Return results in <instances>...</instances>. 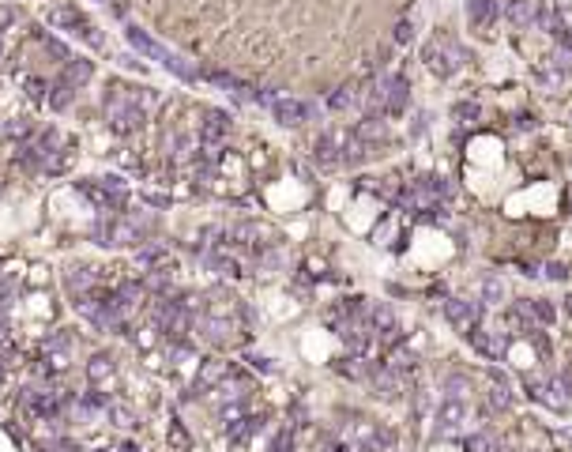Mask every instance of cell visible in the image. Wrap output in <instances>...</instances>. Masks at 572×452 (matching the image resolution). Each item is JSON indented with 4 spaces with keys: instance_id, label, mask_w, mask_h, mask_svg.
<instances>
[{
    "instance_id": "6da1fadb",
    "label": "cell",
    "mask_w": 572,
    "mask_h": 452,
    "mask_svg": "<svg viewBox=\"0 0 572 452\" xmlns=\"http://www.w3.org/2000/svg\"><path fill=\"white\" fill-rule=\"evenodd\" d=\"M125 34H128V42H132V49H140L143 57L159 61L162 68H170V72H173V76H177V79H196V68H192L189 61H181L177 53H173V49H166L162 42H154V38H151V34H147V31H140V26H128Z\"/></svg>"
},
{
    "instance_id": "7a4b0ae2",
    "label": "cell",
    "mask_w": 572,
    "mask_h": 452,
    "mask_svg": "<svg viewBox=\"0 0 572 452\" xmlns=\"http://www.w3.org/2000/svg\"><path fill=\"white\" fill-rule=\"evenodd\" d=\"M106 114H109V125H113V132H136V128L143 125V106L136 95H128V87H113V95L106 98Z\"/></svg>"
},
{
    "instance_id": "3957f363",
    "label": "cell",
    "mask_w": 572,
    "mask_h": 452,
    "mask_svg": "<svg viewBox=\"0 0 572 452\" xmlns=\"http://www.w3.org/2000/svg\"><path fill=\"white\" fill-rule=\"evenodd\" d=\"M267 109H271V117L283 128H298V125L312 121V114H317V109H312L309 102H301V98H275Z\"/></svg>"
},
{
    "instance_id": "277c9868",
    "label": "cell",
    "mask_w": 572,
    "mask_h": 452,
    "mask_svg": "<svg viewBox=\"0 0 572 452\" xmlns=\"http://www.w3.org/2000/svg\"><path fill=\"white\" fill-rule=\"evenodd\" d=\"M478 317H482V306H478V302H463V298L445 302V320L456 332H463V336H470V328L478 325Z\"/></svg>"
},
{
    "instance_id": "5b68a950",
    "label": "cell",
    "mask_w": 572,
    "mask_h": 452,
    "mask_svg": "<svg viewBox=\"0 0 572 452\" xmlns=\"http://www.w3.org/2000/svg\"><path fill=\"white\" fill-rule=\"evenodd\" d=\"M376 98H381V106H384V114H403L407 109V98H411V87H407V79H381V87H376Z\"/></svg>"
},
{
    "instance_id": "8992f818",
    "label": "cell",
    "mask_w": 572,
    "mask_h": 452,
    "mask_svg": "<svg viewBox=\"0 0 572 452\" xmlns=\"http://www.w3.org/2000/svg\"><path fill=\"white\" fill-rule=\"evenodd\" d=\"M53 23L64 26V31H72V34H79L83 42H90V45H102V38H98V31H90V23L83 20V15L76 12V8H68V4H61V8H53Z\"/></svg>"
},
{
    "instance_id": "52a82bcc",
    "label": "cell",
    "mask_w": 572,
    "mask_h": 452,
    "mask_svg": "<svg viewBox=\"0 0 572 452\" xmlns=\"http://www.w3.org/2000/svg\"><path fill=\"white\" fill-rule=\"evenodd\" d=\"M467 422V403L463 400H440L437 407V437L440 433H452Z\"/></svg>"
},
{
    "instance_id": "ba28073f",
    "label": "cell",
    "mask_w": 572,
    "mask_h": 452,
    "mask_svg": "<svg viewBox=\"0 0 572 452\" xmlns=\"http://www.w3.org/2000/svg\"><path fill=\"white\" fill-rule=\"evenodd\" d=\"M501 12H505L501 0H467V20L475 26H482V31H486V26H493Z\"/></svg>"
},
{
    "instance_id": "9c48e42d",
    "label": "cell",
    "mask_w": 572,
    "mask_h": 452,
    "mask_svg": "<svg viewBox=\"0 0 572 452\" xmlns=\"http://www.w3.org/2000/svg\"><path fill=\"white\" fill-rule=\"evenodd\" d=\"M23 407L34 411V414H42V419H49V414H57V407H61V396L57 392H42V389H26L23 392Z\"/></svg>"
},
{
    "instance_id": "30bf717a",
    "label": "cell",
    "mask_w": 572,
    "mask_h": 452,
    "mask_svg": "<svg viewBox=\"0 0 572 452\" xmlns=\"http://www.w3.org/2000/svg\"><path fill=\"white\" fill-rule=\"evenodd\" d=\"M373 389L381 400H399V392H403V373H395L392 366H381V370L373 373Z\"/></svg>"
},
{
    "instance_id": "8fae6325",
    "label": "cell",
    "mask_w": 572,
    "mask_h": 452,
    "mask_svg": "<svg viewBox=\"0 0 572 452\" xmlns=\"http://www.w3.org/2000/svg\"><path fill=\"white\" fill-rule=\"evenodd\" d=\"M369 325H373V332L381 339H395V332H399V328H395V313H392L388 302H376V306L369 309Z\"/></svg>"
},
{
    "instance_id": "7c38bea8",
    "label": "cell",
    "mask_w": 572,
    "mask_h": 452,
    "mask_svg": "<svg viewBox=\"0 0 572 452\" xmlns=\"http://www.w3.org/2000/svg\"><path fill=\"white\" fill-rule=\"evenodd\" d=\"M226 132H230V117L223 114V109H211V114L204 117V143L219 147L226 140Z\"/></svg>"
},
{
    "instance_id": "4fadbf2b",
    "label": "cell",
    "mask_w": 572,
    "mask_h": 452,
    "mask_svg": "<svg viewBox=\"0 0 572 452\" xmlns=\"http://www.w3.org/2000/svg\"><path fill=\"white\" fill-rule=\"evenodd\" d=\"M426 61H429V72H433V76H440V79L452 76V72H456V64H459V61H456V53H445L437 42H433L429 49H426Z\"/></svg>"
},
{
    "instance_id": "5bb4252c",
    "label": "cell",
    "mask_w": 572,
    "mask_h": 452,
    "mask_svg": "<svg viewBox=\"0 0 572 452\" xmlns=\"http://www.w3.org/2000/svg\"><path fill=\"white\" fill-rule=\"evenodd\" d=\"M505 15H509L512 26H531L539 20V4H534V0H512V4L505 8Z\"/></svg>"
},
{
    "instance_id": "9a60e30c",
    "label": "cell",
    "mask_w": 572,
    "mask_h": 452,
    "mask_svg": "<svg viewBox=\"0 0 572 452\" xmlns=\"http://www.w3.org/2000/svg\"><path fill=\"white\" fill-rule=\"evenodd\" d=\"M207 79L215 83V87L230 91V95H237V98H253V87H248V83H241L237 76H230V72H207Z\"/></svg>"
},
{
    "instance_id": "2e32d148",
    "label": "cell",
    "mask_w": 572,
    "mask_h": 452,
    "mask_svg": "<svg viewBox=\"0 0 572 452\" xmlns=\"http://www.w3.org/2000/svg\"><path fill=\"white\" fill-rule=\"evenodd\" d=\"M354 136H358L362 143H369V140H384V136H388V125L376 121V117H365V121L354 128Z\"/></svg>"
},
{
    "instance_id": "e0dca14e",
    "label": "cell",
    "mask_w": 572,
    "mask_h": 452,
    "mask_svg": "<svg viewBox=\"0 0 572 452\" xmlns=\"http://www.w3.org/2000/svg\"><path fill=\"white\" fill-rule=\"evenodd\" d=\"M256 430H264V419H237V422H230V441H248Z\"/></svg>"
},
{
    "instance_id": "ac0fdd59",
    "label": "cell",
    "mask_w": 572,
    "mask_h": 452,
    "mask_svg": "<svg viewBox=\"0 0 572 452\" xmlns=\"http://www.w3.org/2000/svg\"><path fill=\"white\" fill-rule=\"evenodd\" d=\"M312 151H317V162H320V166H335V162H343V159H339V155H335V136H331V132H324V136H320Z\"/></svg>"
},
{
    "instance_id": "d6986e66",
    "label": "cell",
    "mask_w": 572,
    "mask_h": 452,
    "mask_svg": "<svg viewBox=\"0 0 572 452\" xmlns=\"http://www.w3.org/2000/svg\"><path fill=\"white\" fill-rule=\"evenodd\" d=\"M87 377L95 384H102V381H109L113 377V358L109 354H98V358H90V366H87Z\"/></svg>"
},
{
    "instance_id": "ffe728a7",
    "label": "cell",
    "mask_w": 572,
    "mask_h": 452,
    "mask_svg": "<svg viewBox=\"0 0 572 452\" xmlns=\"http://www.w3.org/2000/svg\"><path fill=\"white\" fill-rule=\"evenodd\" d=\"M440 392H445V400H463V396L470 392V381L467 377H459V373H452L440 381Z\"/></svg>"
},
{
    "instance_id": "44dd1931",
    "label": "cell",
    "mask_w": 572,
    "mask_h": 452,
    "mask_svg": "<svg viewBox=\"0 0 572 452\" xmlns=\"http://www.w3.org/2000/svg\"><path fill=\"white\" fill-rule=\"evenodd\" d=\"M90 72H95V68H90V61H68V64H64V79H68L72 87H76V83H87Z\"/></svg>"
},
{
    "instance_id": "7402d4cb",
    "label": "cell",
    "mask_w": 572,
    "mask_h": 452,
    "mask_svg": "<svg viewBox=\"0 0 572 452\" xmlns=\"http://www.w3.org/2000/svg\"><path fill=\"white\" fill-rule=\"evenodd\" d=\"M72 98H76V87H72L68 79H61L57 87H53V95H49V106H53V109H68Z\"/></svg>"
},
{
    "instance_id": "603a6c76",
    "label": "cell",
    "mask_w": 572,
    "mask_h": 452,
    "mask_svg": "<svg viewBox=\"0 0 572 452\" xmlns=\"http://www.w3.org/2000/svg\"><path fill=\"white\" fill-rule=\"evenodd\" d=\"M482 302H490V306H501V302H505V283L497 279V275H486V283H482Z\"/></svg>"
},
{
    "instance_id": "cb8c5ba5",
    "label": "cell",
    "mask_w": 572,
    "mask_h": 452,
    "mask_svg": "<svg viewBox=\"0 0 572 452\" xmlns=\"http://www.w3.org/2000/svg\"><path fill=\"white\" fill-rule=\"evenodd\" d=\"M362 159H365V143L358 140V136H350V140L343 143V162H347V166H358Z\"/></svg>"
},
{
    "instance_id": "d4e9b609",
    "label": "cell",
    "mask_w": 572,
    "mask_h": 452,
    "mask_svg": "<svg viewBox=\"0 0 572 452\" xmlns=\"http://www.w3.org/2000/svg\"><path fill=\"white\" fill-rule=\"evenodd\" d=\"M358 102V95H354V91H350V87H339L335 91V95H331L328 98V106L331 109H335V114H343V109H350V106H354Z\"/></svg>"
},
{
    "instance_id": "484cf974",
    "label": "cell",
    "mask_w": 572,
    "mask_h": 452,
    "mask_svg": "<svg viewBox=\"0 0 572 452\" xmlns=\"http://www.w3.org/2000/svg\"><path fill=\"white\" fill-rule=\"evenodd\" d=\"M223 377H226V366H223V362H207L204 373H200V381H196V389H207V384L223 381Z\"/></svg>"
},
{
    "instance_id": "4316f807",
    "label": "cell",
    "mask_w": 572,
    "mask_h": 452,
    "mask_svg": "<svg viewBox=\"0 0 572 452\" xmlns=\"http://www.w3.org/2000/svg\"><path fill=\"white\" fill-rule=\"evenodd\" d=\"M388 366H392L395 373H411V370H414V354H411V350H395Z\"/></svg>"
},
{
    "instance_id": "83f0119b",
    "label": "cell",
    "mask_w": 572,
    "mask_h": 452,
    "mask_svg": "<svg viewBox=\"0 0 572 452\" xmlns=\"http://www.w3.org/2000/svg\"><path fill=\"white\" fill-rule=\"evenodd\" d=\"M527 306H531V313L542 320V325H553V317H557V309H553L550 302H542V298L539 302H527Z\"/></svg>"
},
{
    "instance_id": "f1b7e54d",
    "label": "cell",
    "mask_w": 572,
    "mask_h": 452,
    "mask_svg": "<svg viewBox=\"0 0 572 452\" xmlns=\"http://www.w3.org/2000/svg\"><path fill=\"white\" fill-rule=\"evenodd\" d=\"M467 452H493V437H490V433H470V437H467Z\"/></svg>"
},
{
    "instance_id": "f546056e",
    "label": "cell",
    "mask_w": 572,
    "mask_h": 452,
    "mask_svg": "<svg viewBox=\"0 0 572 452\" xmlns=\"http://www.w3.org/2000/svg\"><path fill=\"white\" fill-rule=\"evenodd\" d=\"M42 45H45V53H53L57 61H64V64L72 61V57H68V45H61L57 38H45V34H42Z\"/></svg>"
},
{
    "instance_id": "4dcf8cb0",
    "label": "cell",
    "mask_w": 572,
    "mask_h": 452,
    "mask_svg": "<svg viewBox=\"0 0 572 452\" xmlns=\"http://www.w3.org/2000/svg\"><path fill=\"white\" fill-rule=\"evenodd\" d=\"M170 445L173 449H189V433L181 430V422H173V426H170Z\"/></svg>"
},
{
    "instance_id": "1f68e13d",
    "label": "cell",
    "mask_w": 572,
    "mask_h": 452,
    "mask_svg": "<svg viewBox=\"0 0 572 452\" xmlns=\"http://www.w3.org/2000/svg\"><path fill=\"white\" fill-rule=\"evenodd\" d=\"M26 95H31L34 102H42V98H45V83H42L38 76H34V79H26Z\"/></svg>"
},
{
    "instance_id": "d6a6232c",
    "label": "cell",
    "mask_w": 572,
    "mask_h": 452,
    "mask_svg": "<svg viewBox=\"0 0 572 452\" xmlns=\"http://www.w3.org/2000/svg\"><path fill=\"white\" fill-rule=\"evenodd\" d=\"M456 117H459V121H475V117H478V106H475V102H459V106H456Z\"/></svg>"
},
{
    "instance_id": "836d02e7",
    "label": "cell",
    "mask_w": 572,
    "mask_h": 452,
    "mask_svg": "<svg viewBox=\"0 0 572 452\" xmlns=\"http://www.w3.org/2000/svg\"><path fill=\"white\" fill-rule=\"evenodd\" d=\"M411 38H414V23L403 20L399 26H395V42H411Z\"/></svg>"
},
{
    "instance_id": "e575fe53",
    "label": "cell",
    "mask_w": 572,
    "mask_h": 452,
    "mask_svg": "<svg viewBox=\"0 0 572 452\" xmlns=\"http://www.w3.org/2000/svg\"><path fill=\"white\" fill-rule=\"evenodd\" d=\"M113 422H117V426H136L132 411H125V407H113Z\"/></svg>"
},
{
    "instance_id": "d590c367",
    "label": "cell",
    "mask_w": 572,
    "mask_h": 452,
    "mask_svg": "<svg viewBox=\"0 0 572 452\" xmlns=\"http://www.w3.org/2000/svg\"><path fill=\"white\" fill-rule=\"evenodd\" d=\"M8 23H15V12H12V8H4V4H0V26H8Z\"/></svg>"
},
{
    "instance_id": "8d00e7d4",
    "label": "cell",
    "mask_w": 572,
    "mask_h": 452,
    "mask_svg": "<svg viewBox=\"0 0 572 452\" xmlns=\"http://www.w3.org/2000/svg\"><path fill=\"white\" fill-rule=\"evenodd\" d=\"M546 275H550V279H565L569 272H565V267H561V264H550V267H546Z\"/></svg>"
},
{
    "instance_id": "74e56055",
    "label": "cell",
    "mask_w": 572,
    "mask_h": 452,
    "mask_svg": "<svg viewBox=\"0 0 572 452\" xmlns=\"http://www.w3.org/2000/svg\"><path fill=\"white\" fill-rule=\"evenodd\" d=\"M8 339V320H4V313H0V343Z\"/></svg>"
},
{
    "instance_id": "f35d334b",
    "label": "cell",
    "mask_w": 572,
    "mask_h": 452,
    "mask_svg": "<svg viewBox=\"0 0 572 452\" xmlns=\"http://www.w3.org/2000/svg\"><path fill=\"white\" fill-rule=\"evenodd\" d=\"M0 381H4V370H0Z\"/></svg>"
},
{
    "instance_id": "ab89813d",
    "label": "cell",
    "mask_w": 572,
    "mask_h": 452,
    "mask_svg": "<svg viewBox=\"0 0 572 452\" xmlns=\"http://www.w3.org/2000/svg\"><path fill=\"white\" fill-rule=\"evenodd\" d=\"M98 4H106V0H98Z\"/></svg>"
}]
</instances>
